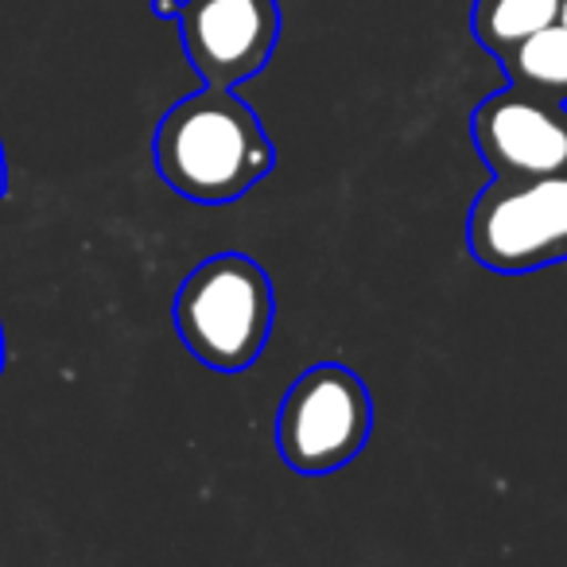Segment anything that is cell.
I'll use <instances>...</instances> for the list:
<instances>
[{"label":"cell","mask_w":567,"mask_h":567,"mask_svg":"<svg viewBox=\"0 0 567 567\" xmlns=\"http://www.w3.org/2000/svg\"><path fill=\"white\" fill-rule=\"evenodd\" d=\"M152 152L159 179L198 206L237 203L276 167L265 125L234 86H203L175 102L159 121Z\"/></svg>","instance_id":"6da1fadb"},{"label":"cell","mask_w":567,"mask_h":567,"mask_svg":"<svg viewBox=\"0 0 567 567\" xmlns=\"http://www.w3.org/2000/svg\"><path fill=\"white\" fill-rule=\"evenodd\" d=\"M276 323L268 272L245 252H218L190 268L175 296V331L190 358L218 373H241L265 354Z\"/></svg>","instance_id":"7a4b0ae2"},{"label":"cell","mask_w":567,"mask_h":567,"mask_svg":"<svg viewBox=\"0 0 567 567\" xmlns=\"http://www.w3.org/2000/svg\"><path fill=\"white\" fill-rule=\"evenodd\" d=\"M373 401L365 381L350 365L323 362L303 370L288 385L276 412V447L280 458L303 478L347 466L370 443Z\"/></svg>","instance_id":"3957f363"},{"label":"cell","mask_w":567,"mask_h":567,"mask_svg":"<svg viewBox=\"0 0 567 567\" xmlns=\"http://www.w3.org/2000/svg\"><path fill=\"white\" fill-rule=\"evenodd\" d=\"M466 249L502 276L567 260V172L497 179L471 203Z\"/></svg>","instance_id":"277c9868"},{"label":"cell","mask_w":567,"mask_h":567,"mask_svg":"<svg viewBox=\"0 0 567 567\" xmlns=\"http://www.w3.org/2000/svg\"><path fill=\"white\" fill-rule=\"evenodd\" d=\"M471 141L497 179L567 172V102L509 82L474 105Z\"/></svg>","instance_id":"5b68a950"},{"label":"cell","mask_w":567,"mask_h":567,"mask_svg":"<svg viewBox=\"0 0 567 567\" xmlns=\"http://www.w3.org/2000/svg\"><path fill=\"white\" fill-rule=\"evenodd\" d=\"M179 35L206 86H241L257 79L280 43L276 0H183Z\"/></svg>","instance_id":"8992f818"},{"label":"cell","mask_w":567,"mask_h":567,"mask_svg":"<svg viewBox=\"0 0 567 567\" xmlns=\"http://www.w3.org/2000/svg\"><path fill=\"white\" fill-rule=\"evenodd\" d=\"M564 0H474L471 32L494 55H505L520 40L544 32L559 20Z\"/></svg>","instance_id":"52a82bcc"},{"label":"cell","mask_w":567,"mask_h":567,"mask_svg":"<svg viewBox=\"0 0 567 567\" xmlns=\"http://www.w3.org/2000/svg\"><path fill=\"white\" fill-rule=\"evenodd\" d=\"M505 66V79L513 86L536 90V94H548L556 102H567V28L551 24L544 32L520 40L517 48H509L505 55H497Z\"/></svg>","instance_id":"ba28073f"},{"label":"cell","mask_w":567,"mask_h":567,"mask_svg":"<svg viewBox=\"0 0 567 567\" xmlns=\"http://www.w3.org/2000/svg\"><path fill=\"white\" fill-rule=\"evenodd\" d=\"M179 9L183 0H152V17L159 20H179Z\"/></svg>","instance_id":"9c48e42d"},{"label":"cell","mask_w":567,"mask_h":567,"mask_svg":"<svg viewBox=\"0 0 567 567\" xmlns=\"http://www.w3.org/2000/svg\"><path fill=\"white\" fill-rule=\"evenodd\" d=\"M4 172L9 167H4V144H0V198H4Z\"/></svg>","instance_id":"30bf717a"},{"label":"cell","mask_w":567,"mask_h":567,"mask_svg":"<svg viewBox=\"0 0 567 567\" xmlns=\"http://www.w3.org/2000/svg\"><path fill=\"white\" fill-rule=\"evenodd\" d=\"M0 370H4V327H0Z\"/></svg>","instance_id":"8fae6325"},{"label":"cell","mask_w":567,"mask_h":567,"mask_svg":"<svg viewBox=\"0 0 567 567\" xmlns=\"http://www.w3.org/2000/svg\"><path fill=\"white\" fill-rule=\"evenodd\" d=\"M559 24L567 28V0H564V4H559Z\"/></svg>","instance_id":"7c38bea8"}]
</instances>
